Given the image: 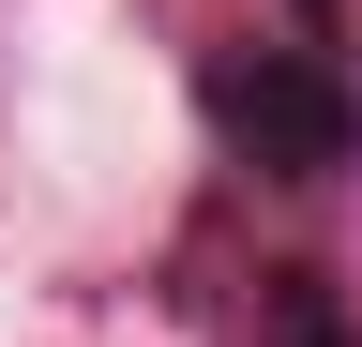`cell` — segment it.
Segmentation results:
<instances>
[{
  "label": "cell",
  "instance_id": "cell-1",
  "mask_svg": "<svg viewBox=\"0 0 362 347\" xmlns=\"http://www.w3.org/2000/svg\"><path fill=\"white\" fill-rule=\"evenodd\" d=\"M211 121H226L242 166H272V182L362 166V91H347L317 46H242V61H211Z\"/></svg>",
  "mask_w": 362,
  "mask_h": 347
},
{
  "label": "cell",
  "instance_id": "cell-2",
  "mask_svg": "<svg viewBox=\"0 0 362 347\" xmlns=\"http://www.w3.org/2000/svg\"><path fill=\"white\" fill-rule=\"evenodd\" d=\"M347 347H362V332H347Z\"/></svg>",
  "mask_w": 362,
  "mask_h": 347
}]
</instances>
